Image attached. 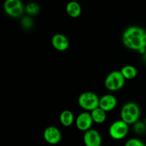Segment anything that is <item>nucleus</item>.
<instances>
[{
	"label": "nucleus",
	"mask_w": 146,
	"mask_h": 146,
	"mask_svg": "<svg viewBox=\"0 0 146 146\" xmlns=\"http://www.w3.org/2000/svg\"><path fill=\"white\" fill-rule=\"evenodd\" d=\"M123 44L130 50L145 53L146 31L142 27L132 26L124 31L122 36Z\"/></svg>",
	"instance_id": "obj_1"
},
{
	"label": "nucleus",
	"mask_w": 146,
	"mask_h": 146,
	"mask_svg": "<svg viewBox=\"0 0 146 146\" xmlns=\"http://www.w3.org/2000/svg\"><path fill=\"white\" fill-rule=\"evenodd\" d=\"M141 110L138 104L133 102H129L124 104L121 110V119L128 125L135 124L138 121Z\"/></svg>",
	"instance_id": "obj_2"
},
{
	"label": "nucleus",
	"mask_w": 146,
	"mask_h": 146,
	"mask_svg": "<svg viewBox=\"0 0 146 146\" xmlns=\"http://www.w3.org/2000/svg\"><path fill=\"white\" fill-rule=\"evenodd\" d=\"M100 98L93 92H85L81 93L78 98V105L86 111H92L99 107Z\"/></svg>",
	"instance_id": "obj_3"
},
{
	"label": "nucleus",
	"mask_w": 146,
	"mask_h": 146,
	"mask_svg": "<svg viewBox=\"0 0 146 146\" xmlns=\"http://www.w3.org/2000/svg\"><path fill=\"white\" fill-rule=\"evenodd\" d=\"M125 82V79L123 76L121 71L114 70L111 72L106 77L104 84L107 90L115 92L120 90L123 87Z\"/></svg>",
	"instance_id": "obj_4"
},
{
	"label": "nucleus",
	"mask_w": 146,
	"mask_h": 146,
	"mask_svg": "<svg viewBox=\"0 0 146 146\" xmlns=\"http://www.w3.org/2000/svg\"><path fill=\"white\" fill-rule=\"evenodd\" d=\"M129 131L128 124L124 122L123 120H115L111 123L108 129V133L111 138L114 140H122L128 135Z\"/></svg>",
	"instance_id": "obj_5"
},
{
	"label": "nucleus",
	"mask_w": 146,
	"mask_h": 146,
	"mask_svg": "<svg viewBox=\"0 0 146 146\" xmlns=\"http://www.w3.org/2000/svg\"><path fill=\"white\" fill-rule=\"evenodd\" d=\"M6 14L13 18H17L22 15L24 7L21 0H6L4 4Z\"/></svg>",
	"instance_id": "obj_6"
},
{
	"label": "nucleus",
	"mask_w": 146,
	"mask_h": 146,
	"mask_svg": "<svg viewBox=\"0 0 146 146\" xmlns=\"http://www.w3.org/2000/svg\"><path fill=\"white\" fill-rule=\"evenodd\" d=\"M94 123L91 113L85 111L80 113L75 120V124L77 129L81 131L86 132L91 129Z\"/></svg>",
	"instance_id": "obj_7"
},
{
	"label": "nucleus",
	"mask_w": 146,
	"mask_h": 146,
	"mask_svg": "<svg viewBox=\"0 0 146 146\" xmlns=\"http://www.w3.org/2000/svg\"><path fill=\"white\" fill-rule=\"evenodd\" d=\"M43 137L45 141L50 145H56L61 140V133L58 127L55 126H48L44 130Z\"/></svg>",
	"instance_id": "obj_8"
},
{
	"label": "nucleus",
	"mask_w": 146,
	"mask_h": 146,
	"mask_svg": "<svg viewBox=\"0 0 146 146\" xmlns=\"http://www.w3.org/2000/svg\"><path fill=\"white\" fill-rule=\"evenodd\" d=\"M83 140L86 146H101L102 144V137L99 132L92 128L84 132Z\"/></svg>",
	"instance_id": "obj_9"
},
{
	"label": "nucleus",
	"mask_w": 146,
	"mask_h": 146,
	"mask_svg": "<svg viewBox=\"0 0 146 146\" xmlns=\"http://www.w3.org/2000/svg\"><path fill=\"white\" fill-rule=\"evenodd\" d=\"M51 44L57 51L64 52L69 47V40L64 34L57 33L51 38Z\"/></svg>",
	"instance_id": "obj_10"
},
{
	"label": "nucleus",
	"mask_w": 146,
	"mask_h": 146,
	"mask_svg": "<svg viewBox=\"0 0 146 146\" xmlns=\"http://www.w3.org/2000/svg\"><path fill=\"white\" fill-rule=\"evenodd\" d=\"M117 105V99L113 94H106L100 98L99 107L107 112L112 111Z\"/></svg>",
	"instance_id": "obj_11"
},
{
	"label": "nucleus",
	"mask_w": 146,
	"mask_h": 146,
	"mask_svg": "<svg viewBox=\"0 0 146 146\" xmlns=\"http://www.w3.org/2000/svg\"><path fill=\"white\" fill-rule=\"evenodd\" d=\"M66 11L69 17L77 18L81 14V7L76 1H71L66 4Z\"/></svg>",
	"instance_id": "obj_12"
},
{
	"label": "nucleus",
	"mask_w": 146,
	"mask_h": 146,
	"mask_svg": "<svg viewBox=\"0 0 146 146\" xmlns=\"http://www.w3.org/2000/svg\"><path fill=\"white\" fill-rule=\"evenodd\" d=\"M76 119L74 118V115L72 112L69 110H63L59 116V120L61 125L64 127H70L72 125Z\"/></svg>",
	"instance_id": "obj_13"
},
{
	"label": "nucleus",
	"mask_w": 146,
	"mask_h": 146,
	"mask_svg": "<svg viewBox=\"0 0 146 146\" xmlns=\"http://www.w3.org/2000/svg\"><path fill=\"white\" fill-rule=\"evenodd\" d=\"M91 114L94 123H97V124H102L106 120V112L104 111L100 107H98L92 110L91 112Z\"/></svg>",
	"instance_id": "obj_14"
},
{
	"label": "nucleus",
	"mask_w": 146,
	"mask_h": 146,
	"mask_svg": "<svg viewBox=\"0 0 146 146\" xmlns=\"http://www.w3.org/2000/svg\"><path fill=\"white\" fill-rule=\"evenodd\" d=\"M120 71L122 73L124 78L128 80H133L137 77V74H138L137 69L134 66L131 65V64L123 66Z\"/></svg>",
	"instance_id": "obj_15"
},
{
	"label": "nucleus",
	"mask_w": 146,
	"mask_h": 146,
	"mask_svg": "<svg viewBox=\"0 0 146 146\" xmlns=\"http://www.w3.org/2000/svg\"><path fill=\"white\" fill-rule=\"evenodd\" d=\"M25 11L29 15H36L40 11V7L37 3L31 2L29 3L25 7Z\"/></svg>",
	"instance_id": "obj_16"
},
{
	"label": "nucleus",
	"mask_w": 146,
	"mask_h": 146,
	"mask_svg": "<svg viewBox=\"0 0 146 146\" xmlns=\"http://www.w3.org/2000/svg\"><path fill=\"white\" fill-rule=\"evenodd\" d=\"M134 125V130L138 134H143L145 132L146 130V125L145 123H142V122H136Z\"/></svg>",
	"instance_id": "obj_17"
},
{
	"label": "nucleus",
	"mask_w": 146,
	"mask_h": 146,
	"mask_svg": "<svg viewBox=\"0 0 146 146\" xmlns=\"http://www.w3.org/2000/svg\"><path fill=\"white\" fill-rule=\"evenodd\" d=\"M124 146H146L145 143L137 138H131L127 140Z\"/></svg>",
	"instance_id": "obj_18"
},
{
	"label": "nucleus",
	"mask_w": 146,
	"mask_h": 146,
	"mask_svg": "<svg viewBox=\"0 0 146 146\" xmlns=\"http://www.w3.org/2000/svg\"><path fill=\"white\" fill-rule=\"evenodd\" d=\"M34 22H33L32 19L29 16L24 17L21 19V25L24 29H30L32 27Z\"/></svg>",
	"instance_id": "obj_19"
},
{
	"label": "nucleus",
	"mask_w": 146,
	"mask_h": 146,
	"mask_svg": "<svg viewBox=\"0 0 146 146\" xmlns=\"http://www.w3.org/2000/svg\"><path fill=\"white\" fill-rule=\"evenodd\" d=\"M144 123H145V125H146V116H145V120H144Z\"/></svg>",
	"instance_id": "obj_20"
}]
</instances>
